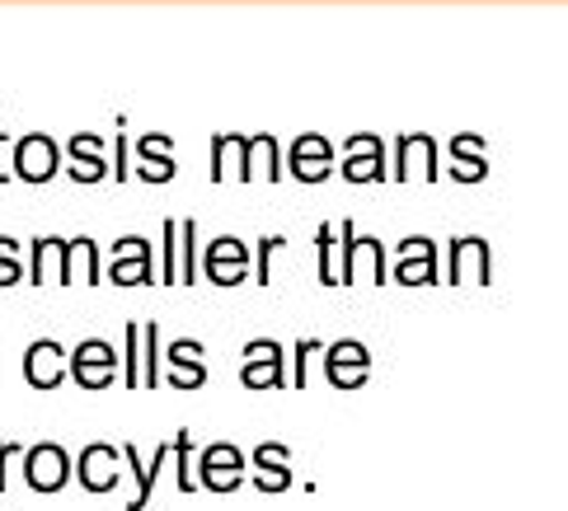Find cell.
<instances>
[{
  "label": "cell",
  "mask_w": 568,
  "mask_h": 511,
  "mask_svg": "<svg viewBox=\"0 0 568 511\" xmlns=\"http://www.w3.org/2000/svg\"><path fill=\"white\" fill-rule=\"evenodd\" d=\"M24 479L33 493H57L67 488V479H75V460L57 441H38L24 451Z\"/></svg>",
  "instance_id": "1"
},
{
  "label": "cell",
  "mask_w": 568,
  "mask_h": 511,
  "mask_svg": "<svg viewBox=\"0 0 568 511\" xmlns=\"http://www.w3.org/2000/svg\"><path fill=\"white\" fill-rule=\"evenodd\" d=\"M118 361L123 357H118L104 338H85V343H75V352H71V380L85 385V390H109L118 376Z\"/></svg>",
  "instance_id": "2"
},
{
  "label": "cell",
  "mask_w": 568,
  "mask_h": 511,
  "mask_svg": "<svg viewBox=\"0 0 568 511\" xmlns=\"http://www.w3.org/2000/svg\"><path fill=\"white\" fill-rule=\"evenodd\" d=\"M71 376V352L62 343H52V338H38L29 343V352H24V380L33 385V390H57Z\"/></svg>",
  "instance_id": "3"
},
{
  "label": "cell",
  "mask_w": 568,
  "mask_h": 511,
  "mask_svg": "<svg viewBox=\"0 0 568 511\" xmlns=\"http://www.w3.org/2000/svg\"><path fill=\"white\" fill-rule=\"evenodd\" d=\"M240 479H245V456L235 446H207L197 460V488H212V493H235Z\"/></svg>",
  "instance_id": "4"
},
{
  "label": "cell",
  "mask_w": 568,
  "mask_h": 511,
  "mask_svg": "<svg viewBox=\"0 0 568 511\" xmlns=\"http://www.w3.org/2000/svg\"><path fill=\"white\" fill-rule=\"evenodd\" d=\"M240 380H245V390H282V385H287V376H282V343H273V338L250 343Z\"/></svg>",
  "instance_id": "5"
},
{
  "label": "cell",
  "mask_w": 568,
  "mask_h": 511,
  "mask_svg": "<svg viewBox=\"0 0 568 511\" xmlns=\"http://www.w3.org/2000/svg\"><path fill=\"white\" fill-rule=\"evenodd\" d=\"M75 258H80V244H75V239H38V244H33V258H29V277H33L38 286H48V282H71Z\"/></svg>",
  "instance_id": "6"
},
{
  "label": "cell",
  "mask_w": 568,
  "mask_h": 511,
  "mask_svg": "<svg viewBox=\"0 0 568 511\" xmlns=\"http://www.w3.org/2000/svg\"><path fill=\"white\" fill-rule=\"evenodd\" d=\"M372 361H367V347L353 343V338H338L324 347V376H329L338 390H357L362 380H367Z\"/></svg>",
  "instance_id": "7"
},
{
  "label": "cell",
  "mask_w": 568,
  "mask_h": 511,
  "mask_svg": "<svg viewBox=\"0 0 568 511\" xmlns=\"http://www.w3.org/2000/svg\"><path fill=\"white\" fill-rule=\"evenodd\" d=\"M118 456L123 451H113V446H85L75 460V479L85 493H113L118 479H123V469H118Z\"/></svg>",
  "instance_id": "8"
},
{
  "label": "cell",
  "mask_w": 568,
  "mask_h": 511,
  "mask_svg": "<svg viewBox=\"0 0 568 511\" xmlns=\"http://www.w3.org/2000/svg\"><path fill=\"white\" fill-rule=\"evenodd\" d=\"M113 282L118 286H146V282H155V273H151V244L146 239H136V235H123L118 239V249H113Z\"/></svg>",
  "instance_id": "9"
},
{
  "label": "cell",
  "mask_w": 568,
  "mask_h": 511,
  "mask_svg": "<svg viewBox=\"0 0 568 511\" xmlns=\"http://www.w3.org/2000/svg\"><path fill=\"white\" fill-rule=\"evenodd\" d=\"M254 483L263 488V493H282V488H292V451L287 446H258L254 451Z\"/></svg>",
  "instance_id": "10"
},
{
  "label": "cell",
  "mask_w": 568,
  "mask_h": 511,
  "mask_svg": "<svg viewBox=\"0 0 568 511\" xmlns=\"http://www.w3.org/2000/svg\"><path fill=\"white\" fill-rule=\"evenodd\" d=\"M245 263H250V254L240 249V239L221 235V239L207 244V277L216 286H235L240 277H245Z\"/></svg>",
  "instance_id": "11"
},
{
  "label": "cell",
  "mask_w": 568,
  "mask_h": 511,
  "mask_svg": "<svg viewBox=\"0 0 568 511\" xmlns=\"http://www.w3.org/2000/svg\"><path fill=\"white\" fill-rule=\"evenodd\" d=\"M14 170H19V178H33V183H43V178H52V170H57V151H52V141L48 136H24L19 141V151H14Z\"/></svg>",
  "instance_id": "12"
},
{
  "label": "cell",
  "mask_w": 568,
  "mask_h": 511,
  "mask_svg": "<svg viewBox=\"0 0 568 511\" xmlns=\"http://www.w3.org/2000/svg\"><path fill=\"white\" fill-rule=\"evenodd\" d=\"M123 361H128V371H123V380H128V390H141V324H128V352H123Z\"/></svg>",
  "instance_id": "13"
},
{
  "label": "cell",
  "mask_w": 568,
  "mask_h": 511,
  "mask_svg": "<svg viewBox=\"0 0 568 511\" xmlns=\"http://www.w3.org/2000/svg\"><path fill=\"white\" fill-rule=\"evenodd\" d=\"M141 343H146V371H141V385H160V329L155 324H141Z\"/></svg>",
  "instance_id": "14"
},
{
  "label": "cell",
  "mask_w": 568,
  "mask_h": 511,
  "mask_svg": "<svg viewBox=\"0 0 568 511\" xmlns=\"http://www.w3.org/2000/svg\"><path fill=\"white\" fill-rule=\"evenodd\" d=\"M315 244H320V282H324V286H338V268H334V231H329V226H320Z\"/></svg>",
  "instance_id": "15"
},
{
  "label": "cell",
  "mask_w": 568,
  "mask_h": 511,
  "mask_svg": "<svg viewBox=\"0 0 568 511\" xmlns=\"http://www.w3.org/2000/svg\"><path fill=\"white\" fill-rule=\"evenodd\" d=\"M174 390H197L202 380H207V366L202 361H179V366H170V376H165Z\"/></svg>",
  "instance_id": "16"
},
{
  "label": "cell",
  "mask_w": 568,
  "mask_h": 511,
  "mask_svg": "<svg viewBox=\"0 0 568 511\" xmlns=\"http://www.w3.org/2000/svg\"><path fill=\"white\" fill-rule=\"evenodd\" d=\"M174 456H179V493H193L197 479L189 474V456H193V437H189V432H179V441H174Z\"/></svg>",
  "instance_id": "17"
},
{
  "label": "cell",
  "mask_w": 568,
  "mask_h": 511,
  "mask_svg": "<svg viewBox=\"0 0 568 511\" xmlns=\"http://www.w3.org/2000/svg\"><path fill=\"white\" fill-rule=\"evenodd\" d=\"M19 277H24V268H19V258H14V239L0 235V286H14Z\"/></svg>",
  "instance_id": "18"
},
{
  "label": "cell",
  "mask_w": 568,
  "mask_h": 511,
  "mask_svg": "<svg viewBox=\"0 0 568 511\" xmlns=\"http://www.w3.org/2000/svg\"><path fill=\"white\" fill-rule=\"evenodd\" d=\"M202 352H207V347H202L197 338H179V343L165 347V361H170V366H179V361H202Z\"/></svg>",
  "instance_id": "19"
},
{
  "label": "cell",
  "mask_w": 568,
  "mask_h": 511,
  "mask_svg": "<svg viewBox=\"0 0 568 511\" xmlns=\"http://www.w3.org/2000/svg\"><path fill=\"white\" fill-rule=\"evenodd\" d=\"M174 239H179V221H165V268H160V282H179V254H174Z\"/></svg>",
  "instance_id": "20"
},
{
  "label": "cell",
  "mask_w": 568,
  "mask_h": 511,
  "mask_svg": "<svg viewBox=\"0 0 568 511\" xmlns=\"http://www.w3.org/2000/svg\"><path fill=\"white\" fill-rule=\"evenodd\" d=\"M311 357H324V343L301 338V343H296V371H292L296 385H306V361H311Z\"/></svg>",
  "instance_id": "21"
},
{
  "label": "cell",
  "mask_w": 568,
  "mask_h": 511,
  "mask_svg": "<svg viewBox=\"0 0 568 511\" xmlns=\"http://www.w3.org/2000/svg\"><path fill=\"white\" fill-rule=\"evenodd\" d=\"M282 244H287V239H277V235L258 244V282H263V286H268V258H273V254L282 249Z\"/></svg>",
  "instance_id": "22"
},
{
  "label": "cell",
  "mask_w": 568,
  "mask_h": 511,
  "mask_svg": "<svg viewBox=\"0 0 568 511\" xmlns=\"http://www.w3.org/2000/svg\"><path fill=\"white\" fill-rule=\"evenodd\" d=\"M14 456H24V451H19L14 441H0V493H6V464H10Z\"/></svg>",
  "instance_id": "23"
}]
</instances>
